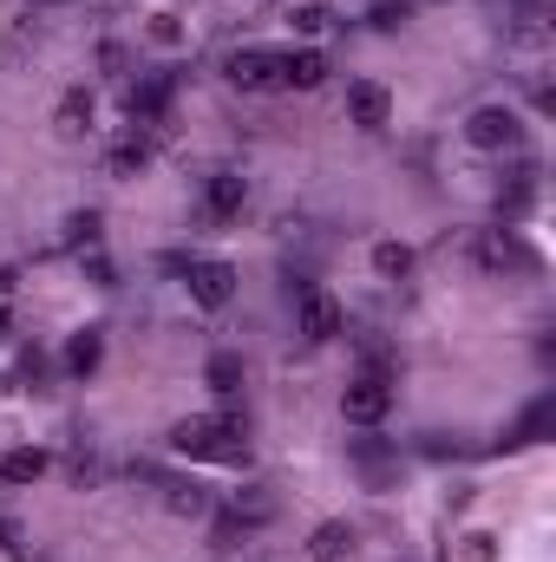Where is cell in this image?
<instances>
[{
	"instance_id": "1",
	"label": "cell",
	"mask_w": 556,
	"mask_h": 562,
	"mask_svg": "<svg viewBox=\"0 0 556 562\" xmlns=\"http://www.w3.org/2000/svg\"><path fill=\"white\" fill-rule=\"evenodd\" d=\"M170 445H177L184 458H210V464H243V458H249L243 419H184L170 431Z\"/></svg>"
},
{
	"instance_id": "2",
	"label": "cell",
	"mask_w": 556,
	"mask_h": 562,
	"mask_svg": "<svg viewBox=\"0 0 556 562\" xmlns=\"http://www.w3.org/2000/svg\"><path fill=\"white\" fill-rule=\"evenodd\" d=\"M393 413V380L387 373H360V380H347V393H341V419L347 425H380Z\"/></svg>"
},
{
	"instance_id": "3",
	"label": "cell",
	"mask_w": 556,
	"mask_h": 562,
	"mask_svg": "<svg viewBox=\"0 0 556 562\" xmlns=\"http://www.w3.org/2000/svg\"><path fill=\"white\" fill-rule=\"evenodd\" d=\"M465 138L478 144V150H518V144H524V119H518L511 105H478V112L465 119Z\"/></svg>"
},
{
	"instance_id": "4",
	"label": "cell",
	"mask_w": 556,
	"mask_h": 562,
	"mask_svg": "<svg viewBox=\"0 0 556 562\" xmlns=\"http://www.w3.org/2000/svg\"><path fill=\"white\" fill-rule=\"evenodd\" d=\"M347 125L387 132V125H393V92H387L380 79H354V86H347Z\"/></svg>"
},
{
	"instance_id": "5",
	"label": "cell",
	"mask_w": 556,
	"mask_h": 562,
	"mask_svg": "<svg viewBox=\"0 0 556 562\" xmlns=\"http://www.w3.org/2000/svg\"><path fill=\"white\" fill-rule=\"evenodd\" d=\"M230 86L236 92H276L281 79H276V53H263V46H249V53H230Z\"/></svg>"
},
{
	"instance_id": "6",
	"label": "cell",
	"mask_w": 556,
	"mask_h": 562,
	"mask_svg": "<svg viewBox=\"0 0 556 562\" xmlns=\"http://www.w3.org/2000/svg\"><path fill=\"white\" fill-rule=\"evenodd\" d=\"M341 327H347L341 301H334V294H321V288H301V334H308V340H334Z\"/></svg>"
},
{
	"instance_id": "7",
	"label": "cell",
	"mask_w": 556,
	"mask_h": 562,
	"mask_svg": "<svg viewBox=\"0 0 556 562\" xmlns=\"http://www.w3.org/2000/svg\"><path fill=\"white\" fill-rule=\"evenodd\" d=\"M276 79H281V86H294V92H314V86H327V59H321L314 46L276 53Z\"/></svg>"
},
{
	"instance_id": "8",
	"label": "cell",
	"mask_w": 556,
	"mask_h": 562,
	"mask_svg": "<svg viewBox=\"0 0 556 562\" xmlns=\"http://www.w3.org/2000/svg\"><path fill=\"white\" fill-rule=\"evenodd\" d=\"M230 294H236V269H230V262H216V256H210V262H190V301L223 307Z\"/></svg>"
},
{
	"instance_id": "9",
	"label": "cell",
	"mask_w": 556,
	"mask_h": 562,
	"mask_svg": "<svg viewBox=\"0 0 556 562\" xmlns=\"http://www.w3.org/2000/svg\"><path fill=\"white\" fill-rule=\"evenodd\" d=\"M203 203H210V216H243V203H249V183H243L236 170H210V183H203Z\"/></svg>"
},
{
	"instance_id": "10",
	"label": "cell",
	"mask_w": 556,
	"mask_h": 562,
	"mask_svg": "<svg viewBox=\"0 0 556 562\" xmlns=\"http://www.w3.org/2000/svg\"><path fill=\"white\" fill-rule=\"evenodd\" d=\"M478 262H485V269H537V256H531L511 229H504V236H491V243H478Z\"/></svg>"
},
{
	"instance_id": "11",
	"label": "cell",
	"mask_w": 556,
	"mask_h": 562,
	"mask_svg": "<svg viewBox=\"0 0 556 562\" xmlns=\"http://www.w3.org/2000/svg\"><path fill=\"white\" fill-rule=\"evenodd\" d=\"M46 471H53V458H46L40 445H20V451L0 458V477H7V484H40Z\"/></svg>"
},
{
	"instance_id": "12",
	"label": "cell",
	"mask_w": 556,
	"mask_h": 562,
	"mask_svg": "<svg viewBox=\"0 0 556 562\" xmlns=\"http://www.w3.org/2000/svg\"><path fill=\"white\" fill-rule=\"evenodd\" d=\"M164 105H170V72H157V79L132 86V125H157Z\"/></svg>"
},
{
	"instance_id": "13",
	"label": "cell",
	"mask_w": 556,
	"mask_h": 562,
	"mask_svg": "<svg viewBox=\"0 0 556 562\" xmlns=\"http://www.w3.org/2000/svg\"><path fill=\"white\" fill-rule=\"evenodd\" d=\"M53 132H59L66 144H79L86 132H92V99H86V92H66L59 112H53Z\"/></svg>"
},
{
	"instance_id": "14",
	"label": "cell",
	"mask_w": 556,
	"mask_h": 562,
	"mask_svg": "<svg viewBox=\"0 0 556 562\" xmlns=\"http://www.w3.org/2000/svg\"><path fill=\"white\" fill-rule=\"evenodd\" d=\"M347 557H354V530L347 524H321L308 537V562H347Z\"/></svg>"
},
{
	"instance_id": "15",
	"label": "cell",
	"mask_w": 556,
	"mask_h": 562,
	"mask_svg": "<svg viewBox=\"0 0 556 562\" xmlns=\"http://www.w3.org/2000/svg\"><path fill=\"white\" fill-rule=\"evenodd\" d=\"M99 360H105V334H99V327H86V334L66 340V367H73V373H92Z\"/></svg>"
},
{
	"instance_id": "16",
	"label": "cell",
	"mask_w": 556,
	"mask_h": 562,
	"mask_svg": "<svg viewBox=\"0 0 556 562\" xmlns=\"http://www.w3.org/2000/svg\"><path fill=\"white\" fill-rule=\"evenodd\" d=\"M203 380H210V393H243V360H236V353H216V360L203 367Z\"/></svg>"
},
{
	"instance_id": "17",
	"label": "cell",
	"mask_w": 556,
	"mask_h": 562,
	"mask_svg": "<svg viewBox=\"0 0 556 562\" xmlns=\"http://www.w3.org/2000/svg\"><path fill=\"white\" fill-rule=\"evenodd\" d=\"M374 269L387 281H407L413 276V249H407V243H380V249H374Z\"/></svg>"
},
{
	"instance_id": "18",
	"label": "cell",
	"mask_w": 556,
	"mask_h": 562,
	"mask_svg": "<svg viewBox=\"0 0 556 562\" xmlns=\"http://www.w3.org/2000/svg\"><path fill=\"white\" fill-rule=\"evenodd\" d=\"M551 425H556V406H551V400H537V406L524 413V425H518V445H537Z\"/></svg>"
},
{
	"instance_id": "19",
	"label": "cell",
	"mask_w": 556,
	"mask_h": 562,
	"mask_svg": "<svg viewBox=\"0 0 556 562\" xmlns=\"http://www.w3.org/2000/svg\"><path fill=\"white\" fill-rule=\"evenodd\" d=\"M138 164H144V144H138V138H132V144H119V150L105 157V170H112V177H132Z\"/></svg>"
},
{
	"instance_id": "20",
	"label": "cell",
	"mask_w": 556,
	"mask_h": 562,
	"mask_svg": "<svg viewBox=\"0 0 556 562\" xmlns=\"http://www.w3.org/2000/svg\"><path fill=\"white\" fill-rule=\"evenodd\" d=\"M66 243H73V249H92V243H99V216H92V210L73 216V223H66Z\"/></svg>"
},
{
	"instance_id": "21",
	"label": "cell",
	"mask_w": 556,
	"mask_h": 562,
	"mask_svg": "<svg viewBox=\"0 0 556 562\" xmlns=\"http://www.w3.org/2000/svg\"><path fill=\"white\" fill-rule=\"evenodd\" d=\"M170 510H184V517H203V491H197V484H170Z\"/></svg>"
},
{
	"instance_id": "22",
	"label": "cell",
	"mask_w": 556,
	"mask_h": 562,
	"mask_svg": "<svg viewBox=\"0 0 556 562\" xmlns=\"http://www.w3.org/2000/svg\"><path fill=\"white\" fill-rule=\"evenodd\" d=\"M294 26H301V33H327V26H334V13H327V7H301V13H294Z\"/></svg>"
},
{
	"instance_id": "23",
	"label": "cell",
	"mask_w": 556,
	"mask_h": 562,
	"mask_svg": "<svg viewBox=\"0 0 556 562\" xmlns=\"http://www.w3.org/2000/svg\"><path fill=\"white\" fill-rule=\"evenodd\" d=\"M491 7H504V20H537V0H491Z\"/></svg>"
},
{
	"instance_id": "24",
	"label": "cell",
	"mask_w": 556,
	"mask_h": 562,
	"mask_svg": "<svg viewBox=\"0 0 556 562\" xmlns=\"http://www.w3.org/2000/svg\"><path fill=\"white\" fill-rule=\"evenodd\" d=\"M400 20H407V0H400V7H393V0H387V7H374V26H400Z\"/></svg>"
}]
</instances>
